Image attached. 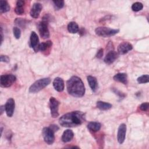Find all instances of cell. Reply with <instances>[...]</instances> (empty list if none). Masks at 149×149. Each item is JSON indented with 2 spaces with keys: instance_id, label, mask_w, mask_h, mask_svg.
I'll return each mask as SVG.
<instances>
[{
  "instance_id": "6da1fadb",
  "label": "cell",
  "mask_w": 149,
  "mask_h": 149,
  "mask_svg": "<svg viewBox=\"0 0 149 149\" xmlns=\"http://www.w3.org/2000/svg\"><path fill=\"white\" fill-rule=\"evenodd\" d=\"M86 120L85 113L76 111L62 115L59 119V124L63 127H72L81 125Z\"/></svg>"
},
{
  "instance_id": "7a4b0ae2",
  "label": "cell",
  "mask_w": 149,
  "mask_h": 149,
  "mask_svg": "<svg viewBox=\"0 0 149 149\" xmlns=\"http://www.w3.org/2000/svg\"><path fill=\"white\" fill-rule=\"evenodd\" d=\"M67 91L75 97H81L85 93V87L81 79L77 76L71 77L66 82Z\"/></svg>"
},
{
  "instance_id": "3957f363",
  "label": "cell",
  "mask_w": 149,
  "mask_h": 149,
  "mask_svg": "<svg viewBox=\"0 0 149 149\" xmlns=\"http://www.w3.org/2000/svg\"><path fill=\"white\" fill-rule=\"evenodd\" d=\"M51 82V79L49 77L42 78L36 81L29 87V92L31 93H36L44 88Z\"/></svg>"
},
{
  "instance_id": "277c9868",
  "label": "cell",
  "mask_w": 149,
  "mask_h": 149,
  "mask_svg": "<svg viewBox=\"0 0 149 149\" xmlns=\"http://www.w3.org/2000/svg\"><path fill=\"white\" fill-rule=\"evenodd\" d=\"M119 29H113L106 27H98L95 30V33L97 35L104 37H111L118 33Z\"/></svg>"
},
{
  "instance_id": "5b68a950",
  "label": "cell",
  "mask_w": 149,
  "mask_h": 149,
  "mask_svg": "<svg viewBox=\"0 0 149 149\" xmlns=\"http://www.w3.org/2000/svg\"><path fill=\"white\" fill-rule=\"evenodd\" d=\"M16 77L12 74H3L1 76L0 84L2 87H9L16 81Z\"/></svg>"
},
{
  "instance_id": "8992f818",
  "label": "cell",
  "mask_w": 149,
  "mask_h": 149,
  "mask_svg": "<svg viewBox=\"0 0 149 149\" xmlns=\"http://www.w3.org/2000/svg\"><path fill=\"white\" fill-rule=\"evenodd\" d=\"M54 131L50 127H44L42 130V135L44 140L48 144H52L55 140Z\"/></svg>"
},
{
  "instance_id": "52a82bcc",
  "label": "cell",
  "mask_w": 149,
  "mask_h": 149,
  "mask_svg": "<svg viewBox=\"0 0 149 149\" xmlns=\"http://www.w3.org/2000/svg\"><path fill=\"white\" fill-rule=\"evenodd\" d=\"M38 31L40 36L42 38L45 39L49 37V32L48 29L47 17H44L38 24Z\"/></svg>"
},
{
  "instance_id": "ba28073f",
  "label": "cell",
  "mask_w": 149,
  "mask_h": 149,
  "mask_svg": "<svg viewBox=\"0 0 149 149\" xmlns=\"http://www.w3.org/2000/svg\"><path fill=\"white\" fill-rule=\"evenodd\" d=\"M59 102L54 97H51L49 99V108L51 115L53 118H56L59 116L58 108Z\"/></svg>"
},
{
  "instance_id": "9c48e42d",
  "label": "cell",
  "mask_w": 149,
  "mask_h": 149,
  "mask_svg": "<svg viewBox=\"0 0 149 149\" xmlns=\"http://www.w3.org/2000/svg\"><path fill=\"white\" fill-rule=\"evenodd\" d=\"M15 104L14 100L12 98H9L5 105V111L8 117L12 116L15 110Z\"/></svg>"
},
{
  "instance_id": "30bf717a",
  "label": "cell",
  "mask_w": 149,
  "mask_h": 149,
  "mask_svg": "<svg viewBox=\"0 0 149 149\" xmlns=\"http://www.w3.org/2000/svg\"><path fill=\"white\" fill-rule=\"evenodd\" d=\"M126 125L125 123H122L118 127V133H117V139L118 141L120 144H122L126 137Z\"/></svg>"
},
{
  "instance_id": "8fae6325",
  "label": "cell",
  "mask_w": 149,
  "mask_h": 149,
  "mask_svg": "<svg viewBox=\"0 0 149 149\" xmlns=\"http://www.w3.org/2000/svg\"><path fill=\"white\" fill-rule=\"evenodd\" d=\"M133 48L132 45L128 42H123L120 43L117 48L118 54L120 55H124L132 50Z\"/></svg>"
},
{
  "instance_id": "7c38bea8",
  "label": "cell",
  "mask_w": 149,
  "mask_h": 149,
  "mask_svg": "<svg viewBox=\"0 0 149 149\" xmlns=\"http://www.w3.org/2000/svg\"><path fill=\"white\" fill-rule=\"evenodd\" d=\"M30 44V46L33 48L35 52H37L38 51V47L40 45L39 39L37 34L34 31H32L31 33Z\"/></svg>"
},
{
  "instance_id": "4fadbf2b",
  "label": "cell",
  "mask_w": 149,
  "mask_h": 149,
  "mask_svg": "<svg viewBox=\"0 0 149 149\" xmlns=\"http://www.w3.org/2000/svg\"><path fill=\"white\" fill-rule=\"evenodd\" d=\"M42 10V5L40 3H35L33 5L30 12V16L34 19L37 18Z\"/></svg>"
},
{
  "instance_id": "5bb4252c",
  "label": "cell",
  "mask_w": 149,
  "mask_h": 149,
  "mask_svg": "<svg viewBox=\"0 0 149 149\" xmlns=\"http://www.w3.org/2000/svg\"><path fill=\"white\" fill-rule=\"evenodd\" d=\"M118 57V52H115L113 50L109 51L107 54L106 55L105 58H104V62L110 65Z\"/></svg>"
},
{
  "instance_id": "9a60e30c",
  "label": "cell",
  "mask_w": 149,
  "mask_h": 149,
  "mask_svg": "<svg viewBox=\"0 0 149 149\" xmlns=\"http://www.w3.org/2000/svg\"><path fill=\"white\" fill-rule=\"evenodd\" d=\"M53 86L54 88L58 92H62L65 88V84L63 79L61 77H56L53 81Z\"/></svg>"
},
{
  "instance_id": "2e32d148",
  "label": "cell",
  "mask_w": 149,
  "mask_h": 149,
  "mask_svg": "<svg viewBox=\"0 0 149 149\" xmlns=\"http://www.w3.org/2000/svg\"><path fill=\"white\" fill-rule=\"evenodd\" d=\"M74 133L72 130L70 129L65 130L62 136V140L64 143H68L73 138Z\"/></svg>"
},
{
  "instance_id": "e0dca14e",
  "label": "cell",
  "mask_w": 149,
  "mask_h": 149,
  "mask_svg": "<svg viewBox=\"0 0 149 149\" xmlns=\"http://www.w3.org/2000/svg\"><path fill=\"white\" fill-rule=\"evenodd\" d=\"M113 79L115 81L126 84L127 83V76L126 73H119L116 74L113 76Z\"/></svg>"
},
{
  "instance_id": "ac0fdd59",
  "label": "cell",
  "mask_w": 149,
  "mask_h": 149,
  "mask_svg": "<svg viewBox=\"0 0 149 149\" xmlns=\"http://www.w3.org/2000/svg\"><path fill=\"white\" fill-rule=\"evenodd\" d=\"M87 81L93 91H95L98 88V82L97 79L92 76H87Z\"/></svg>"
},
{
  "instance_id": "d6986e66",
  "label": "cell",
  "mask_w": 149,
  "mask_h": 149,
  "mask_svg": "<svg viewBox=\"0 0 149 149\" xmlns=\"http://www.w3.org/2000/svg\"><path fill=\"white\" fill-rule=\"evenodd\" d=\"M24 1L22 0H18L16 2V6L15 8V12L17 15H21L24 13Z\"/></svg>"
},
{
  "instance_id": "ffe728a7",
  "label": "cell",
  "mask_w": 149,
  "mask_h": 149,
  "mask_svg": "<svg viewBox=\"0 0 149 149\" xmlns=\"http://www.w3.org/2000/svg\"><path fill=\"white\" fill-rule=\"evenodd\" d=\"M101 127V123L97 122H90L87 124L88 129L92 132H98Z\"/></svg>"
},
{
  "instance_id": "44dd1931",
  "label": "cell",
  "mask_w": 149,
  "mask_h": 149,
  "mask_svg": "<svg viewBox=\"0 0 149 149\" xmlns=\"http://www.w3.org/2000/svg\"><path fill=\"white\" fill-rule=\"evenodd\" d=\"M112 107V104L108 102H106L101 101H98L97 102V107L100 110H102V111L108 110L111 109Z\"/></svg>"
},
{
  "instance_id": "7402d4cb",
  "label": "cell",
  "mask_w": 149,
  "mask_h": 149,
  "mask_svg": "<svg viewBox=\"0 0 149 149\" xmlns=\"http://www.w3.org/2000/svg\"><path fill=\"white\" fill-rule=\"evenodd\" d=\"M68 31L72 34H75L79 31L78 24L74 22H70L68 25Z\"/></svg>"
},
{
  "instance_id": "603a6c76",
  "label": "cell",
  "mask_w": 149,
  "mask_h": 149,
  "mask_svg": "<svg viewBox=\"0 0 149 149\" xmlns=\"http://www.w3.org/2000/svg\"><path fill=\"white\" fill-rule=\"evenodd\" d=\"M10 10V6L6 1L1 0L0 1V12L1 13H5Z\"/></svg>"
},
{
  "instance_id": "cb8c5ba5",
  "label": "cell",
  "mask_w": 149,
  "mask_h": 149,
  "mask_svg": "<svg viewBox=\"0 0 149 149\" xmlns=\"http://www.w3.org/2000/svg\"><path fill=\"white\" fill-rule=\"evenodd\" d=\"M52 42L51 41H47L44 42L40 43L38 47V51H41L42 52L45 51L46 50H48L51 46H52Z\"/></svg>"
},
{
  "instance_id": "d4e9b609",
  "label": "cell",
  "mask_w": 149,
  "mask_h": 149,
  "mask_svg": "<svg viewBox=\"0 0 149 149\" xmlns=\"http://www.w3.org/2000/svg\"><path fill=\"white\" fill-rule=\"evenodd\" d=\"M137 82L140 84L147 83L149 81V76L148 74H144L139 77L137 79Z\"/></svg>"
},
{
  "instance_id": "484cf974",
  "label": "cell",
  "mask_w": 149,
  "mask_h": 149,
  "mask_svg": "<svg viewBox=\"0 0 149 149\" xmlns=\"http://www.w3.org/2000/svg\"><path fill=\"white\" fill-rule=\"evenodd\" d=\"M143 8V5L141 2H135L132 6V9L134 12H138L141 10Z\"/></svg>"
},
{
  "instance_id": "4316f807",
  "label": "cell",
  "mask_w": 149,
  "mask_h": 149,
  "mask_svg": "<svg viewBox=\"0 0 149 149\" xmlns=\"http://www.w3.org/2000/svg\"><path fill=\"white\" fill-rule=\"evenodd\" d=\"M13 32L14 36L16 38H17V39L20 38V36H21V31L19 27H14L13 28Z\"/></svg>"
},
{
  "instance_id": "83f0119b",
  "label": "cell",
  "mask_w": 149,
  "mask_h": 149,
  "mask_svg": "<svg viewBox=\"0 0 149 149\" xmlns=\"http://www.w3.org/2000/svg\"><path fill=\"white\" fill-rule=\"evenodd\" d=\"M53 3L54 4V6H55V8L58 9H61L64 6V1H54Z\"/></svg>"
},
{
  "instance_id": "f1b7e54d",
  "label": "cell",
  "mask_w": 149,
  "mask_h": 149,
  "mask_svg": "<svg viewBox=\"0 0 149 149\" xmlns=\"http://www.w3.org/2000/svg\"><path fill=\"white\" fill-rule=\"evenodd\" d=\"M148 107H149V104H148V102H144V103L141 104L140 105L139 108H140V109L142 111H146L148 110Z\"/></svg>"
},
{
  "instance_id": "f546056e",
  "label": "cell",
  "mask_w": 149,
  "mask_h": 149,
  "mask_svg": "<svg viewBox=\"0 0 149 149\" xmlns=\"http://www.w3.org/2000/svg\"><path fill=\"white\" fill-rule=\"evenodd\" d=\"M15 23L18 26H23L25 24V20L23 19H22V18H17L15 20Z\"/></svg>"
},
{
  "instance_id": "4dcf8cb0",
  "label": "cell",
  "mask_w": 149,
  "mask_h": 149,
  "mask_svg": "<svg viewBox=\"0 0 149 149\" xmlns=\"http://www.w3.org/2000/svg\"><path fill=\"white\" fill-rule=\"evenodd\" d=\"M0 60L1 62H9V58L6 55H1L0 56Z\"/></svg>"
},
{
  "instance_id": "1f68e13d",
  "label": "cell",
  "mask_w": 149,
  "mask_h": 149,
  "mask_svg": "<svg viewBox=\"0 0 149 149\" xmlns=\"http://www.w3.org/2000/svg\"><path fill=\"white\" fill-rule=\"evenodd\" d=\"M102 56H103V49L101 48L98 51V52L97 53V55H96V56H97V58L100 59L102 57Z\"/></svg>"
},
{
  "instance_id": "d6a6232c",
  "label": "cell",
  "mask_w": 149,
  "mask_h": 149,
  "mask_svg": "<svg viewBox=\"0 0 149 149\" xmlns=\"http://www.w3.org/2000/svg\"><path fill=\"white\" fill-rule=\"evenodd\" d=\"M54 132H56L57 131L58 129H59V127L57 126V125H50L49 126Z\"/></svg>"
},
{
  "instance_id": "836d02e7",
  "label": "cell",
  "mask_w": 149,
  "mask_h": 149,
  "mask_svg": "<svg viewBox=\"0 0 149 149\" xmlns=\"http://www.w3.org/2000/svg\"><path fill=\"white\" fill-rule=\"evenodd\" d=\"M113 91H114V92H115L116 94H118V95H119V97H125V95H124L123 93L119 92V91L118 90H117L116 89H114Z\"/></svg>"
},
{
  "instance_id": "e575fe53",
  "label": "cell",
  "mask_w": 149,
  "mask_h": 149,
  "mask_svg": "<svg viewBox=\"0 0 149 149\" xmlns=\"http://www.w3.org/2000/svg\"><path fill=\"white\" fill-rule=\"evenodd\" d=\"M0 109H1V115H2L3 112V111H5V106L3 107V105H1V107H0Z\"/></svg>"
}]
</instances>
